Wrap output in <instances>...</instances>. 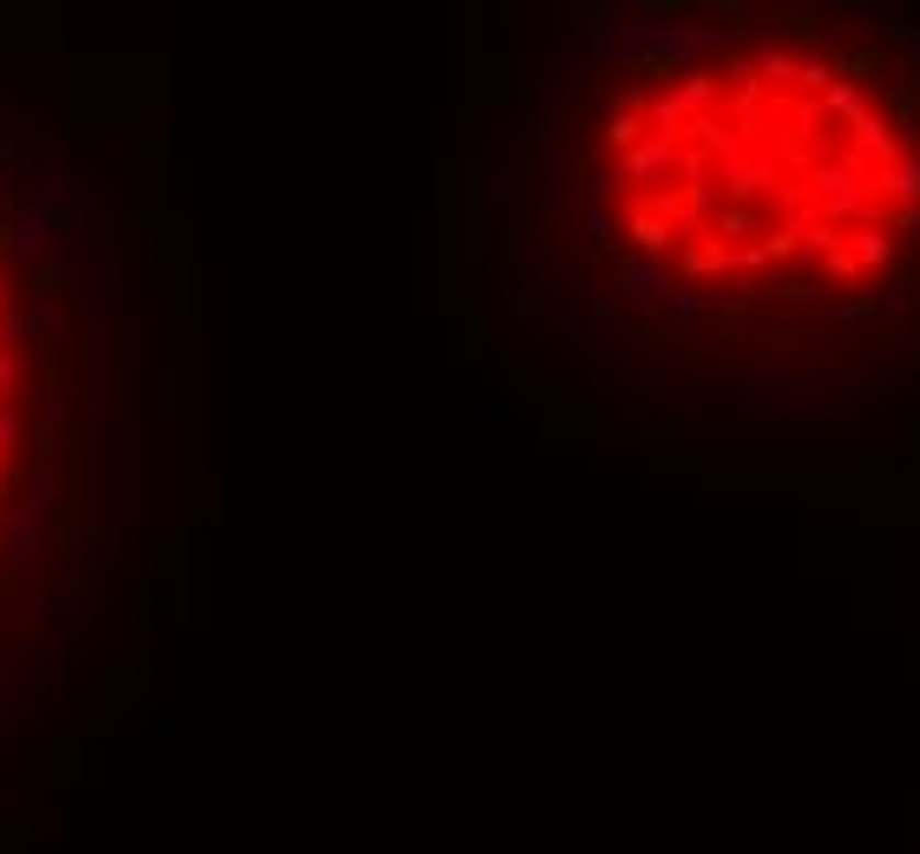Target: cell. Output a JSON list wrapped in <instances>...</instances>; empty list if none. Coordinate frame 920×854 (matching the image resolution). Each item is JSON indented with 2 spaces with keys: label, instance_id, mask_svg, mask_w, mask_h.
I'll return each instance as SVG.
<instances>
[{
  "label": "cell",
  "instance_id": "2",
  "mask_svg": "<svg viewBox=\"0 0 920 854\" xmlns=\"http://www.w3.org/2000/svg\"><path fill=\"white\" fill-rule=\"evenodd\" d=\"M632 243H638L645 257H658V250L671 243V224H665L658 210H638V217H632Z\"/></svg>",
  "mask_w": 920,
  "mask_h": 854
},
{
  "label": "cell",
  "instance_id": "4",
  "mask_svg": "<svg viewBox=\"0 0 920 854\" xmlns=\"http://www.w3.org/2000/svg\"><path fill=\"white\" fill-rule=\"evenodd\" d=\"M59 283H66V270H59V263H46V270H33V276H26V296H53Z\"/></svg>",
  "mask_w": 920,
  "mask_h": 854
},
{
  "label": "cell",
  "instance_id": "5",
  "mask_svg": "<svg viewBox=\"0 0 920 854\" xmlns=\"http://www.w3.org/2000/svg\"><path fill=\"white\" fill-rule=\"evenodd\" d=\"M66 414H72V401H66V395H46V401H39V428H46V434H53Z\"/></svg>",
  "mask_w": 920,
  "mask_h": 854
},
{
  "label": "cell",
  "instance_id": "6",
  "mask_svg": "<svg viewBox=\"0 0 920 854\" xmlns=\"http://www.w3.org/2000/svg\"><path fill=\"white\" fill-rule=\"evenodd\" d=\"M13 447H20V414H7V408H0V460H7Z\"/></svg>",
  "mask_w": 920,
  "mask_h": 854
},
{
  "label": "cell",
  "instance_id": "8",
  "mask_svg": "<svg viewBox=\"0 0 920 854\" xmlns=\"http://www.w3.org/2000/svg\"><path fill=\"white\" fill-rule=\"evenodd\" d=\"M7 316H13V296H7V289H0V322H7Z\"/></svg>",
  "mask_w": 920,
  "mask_h": 854
},
{
  "label": "cell",
  "instance_id": "1",
  "mask_svg": "<svg viewBox=\"0 0 920 854\" xmlns=\"http://www.w3.org/2000/svg\"><path fill=\"white\" fill-rule=\"evenodd\" d=\"M59 329H66V322H59L53 309H13V316L0 322V349H13V355H20V349H53Z\"/></svg>",
  "mask_w": 920,
  "mask_h": 854
},
{
  "label": "cell",
  "instance_id": "7",
  "mask_svg": "<svg viewBox=\"0 0 920 854\" xmlns=\"http://www.w3.org/2000/svg\"><path fill=\"white\" fill-rule=\"evenodd\" d=\"M13 382H20V355H13V349H0V395H7Z\"/></svg>",
  "mask_w": 920,
  "mask_h": 854
},
{
  "label": "cell",
  "instance_id": "3",
  "mask_svg": "<svg viewBox=\"0 0 920 854\" xmlns=\"http://www.w3.org/2000/svg\"><path fill=\"white\" fill-rule=\"evenodd\" d=\"M882 191H895V197H920V158H908V164H895V171L882 178Z\"/></svg>",
  "mask_w": 920,
  "mask_h": 854
}]
</instances>
